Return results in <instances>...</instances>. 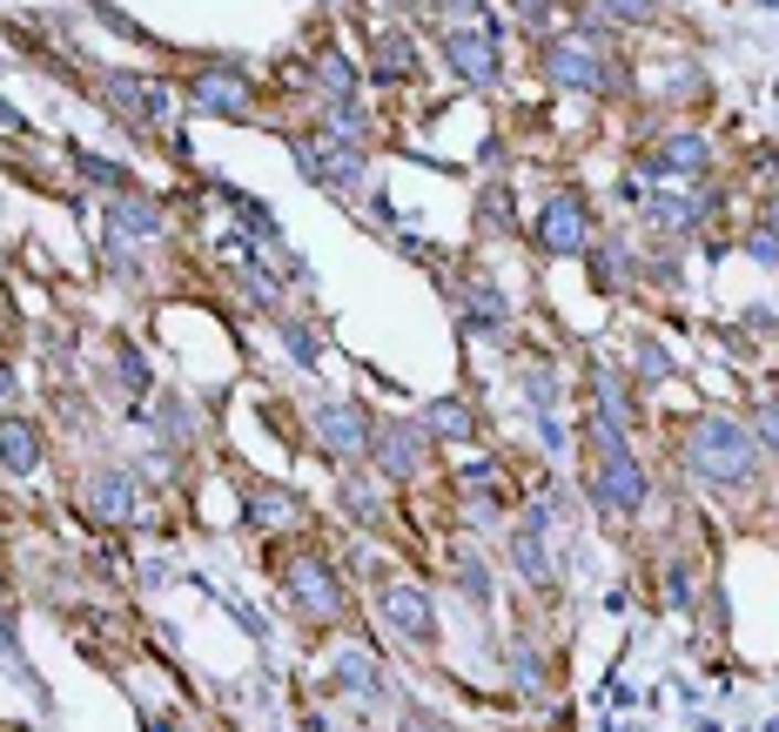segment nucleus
Returning <instances> with one entry per match:
<instances>
[{"label": "nucleus", "instance_id": "20e7f679", "mask_svg": "<svg viewBox=\"0 0 779 732\" xmlns=\"http://www.w3.org/2000/svg\"><path fill=\"white\" fill-rule=\"evenodd\" d=\"M538 235H545V250H558V256H571V250H585V209L565 195V202H551L545 209V222H538Z\"/></svg>", "mask_w": 779, "mask_h": 732}, {"label": "nucleus", "instance_id": "1a4fd4ad", "mask_svg": "<svg viewBox=\"0 0 779 732\" xmlns=\"http://www.w3.org/2000/svg\"><path fill=\"white\" fill-rule=\"evenodd\" d=\"M430 431L438 437H471V411L464 403H438V411H430Z\"/></svg>", "mask_w": 779, "mask_h": 732}, {"label": "nucleus", "instance_id": "9b49d317", "mask_svg": "<svg viewBox=\"0 0 779 732\" xmlns=\"http://www.w3.org/2000/svg\"><path fill=\"white\" fill-rule=\"evenodd\" d=\"M612 14H625V21H652L659 14V0H604Z\"/></svg>", "mask_w": 779, "mask_h": 732}, {"label": "nucleus", "instance_id": "f257e3e1", "mask_svg": "<svg viewBox=\"0 0 779 732\" xmlns=\"http://www.w3.org/2000/svg\"><path fill=\"white\" fill-rule=\"evenodd\" d=\"M598 450H604V464H598V491L612 498V505H645V470L625 457V444H619V431H604L598 424Z\"/></svg>", "mask_w": 779, "mask_h": 732}, {"label": "nucleus", "instance_id": "ddd939ff", "mask_svg": "<svg viewBox=\"0 0 779 732\" xmlns=\"http://www.w3.org/2000/svg\"><path fill=\"white\" fill-rule=\"evenodd\" d=\"M746 250H752V263H772V269H779V229H772V235H752Z\"/></svg>", "mask_w": 779, "mask_h": 732}, {"label": "nucleus", "instance_id": "0eeeda50", "mask_svg": "<svg viewBox=\"0 0 779 732\" xmlns=\"http://www.w3.org/2000/svg\"><path fill=\"white\" fill-rule=\"evenodd\" d=\"M316 424H323V444H336V450H357V444H364V424H357V411H336V403H323V411H316Z\"/></svg>", "mask_w": 779, "mask_h": 732}, {"label": "nucleus", "instance_id": "dca6fc26", "mask_svg": "<svg viewBox=\"0 0 779 732\" xmlns=\"http://www.w3.org/2000/svg\"><path fill=\"white\" fill-rule=\"evenodd\" d=\"M759 444H772V450H779V417H766V424H759Z\"/></svg>", "mask_w": 779, "mask_h": 732}, {"label": "nucleus", "instance_id": "f03ea898", "mask_svg": "<svg viewBox=\"0 0 779 732\" xmlns=\"http://www.w3.org/2000/svg\"><path fill=\"white\" fill-rule=\"evenodd\" d=\"M699 470H713V477H752V444L726 417H706L699 424Z\"/></svg>", "mask_w": 779, "mask_h": 732}, {"label": "nucleus", "instance_id": "39448f33", "mask_svg": "<svg viewBox=\"0 0 779 732\" xmlns=\"http://www.w3.org/2000/svg\"><path fill=\"white\" fill-rule=\"evenodd\" d=\"M444 54H451V67H457L464 81H497V47H491L484 34H451Z\"/></svg>", "mask_w": 779, "mask_h": 732}, {"label": "nucleus", "instance_id": "f8f14e48", "mask_svg": "<svg viewBox=\"0 0 779 732\" xmlns=\"http://www.w3.org/2000/svg\"><path fill=\"white\" fill-rule=\"evenodd\" d=\"M639 376H672V357L645 343V350H639Z\"/></svg>", "mask_w": 779, "mask_h": 732}, {"label": "nucleus", "instance_id": "2eb2a0df", "mask_svg": "<svg viewBox=\"0 0 779 732\" xmlns=\"http://www.w3.org/2000/svg\"><path fill=\"white\" fill-rule=\"evenodd\" d=\"M545 8H551V0H517V14H525V21H538Z\"/></svg>", "mask_w": 779, "mask_h": 732}, {"label": "nucleus", "instance_id": "423d86ee", "mask_svg": "<svg viewBox=\"0 0 779 732\" xmlns=\"http://www.w3.org/2000/svg\"><path fill=\"white\" fill-rule=\"evenodd\" d=\"M383 618H390L397 632H410V638H430V612H423L417 592H383Z\"/></svg>", "mask_w": 779, "mask_h": 732}, {"label": "nucleus", "instance_id": "9d476101", "mask_svg": "<svg viewBox=\"0 0 779 732\" xmlns=\"http://www.w3.org/2000/svg\"><path fill=\"white\" fill-rule=\"evenodd\" d=\"M0 457H8V464H21V470H28V464H34V437H28L21 424H8V431H0Z\"/></svg>", "mask_w": 779, "mask_h": 732}, {"label": "nucleus", "instance_id": "7ed1b4c3", "mask_svg": "<svg viewBox=\"0 0 779 732\" xmlns=\"http://www.w3.org/2000/svg\"><path fill=\"white\" fill-rule=\"evenodd\" d=\"M545 67H551V81H571V88H598V81H604V67L591 61L585 41H551L545 47Z\"/></svg>", "mask_w": 779, "mask_h": 732}, {"label": "nucleus", "instance_id": "4468645a", "mask_svg": "<svg viewBox=\"0 0 779 732\" xmlns=\"http://www.w3.org/2000/svg\"><path fill=\"white\" fill-rule=\"evenodd\" d=\"M102 511H108V518H122V511H128V484H115V477L102 484Z\"/></svg>", "mask_w": 779, "mask_h": 732}, {"label": "nucleus", "instance_id": "6e6552de", "mask_svg": "<svg viewBox=\"0 0 779 732\" xmlns=\"http://www.w3.org/2000/svg\"><path fill=\"white\" fill-rule=\"evenodd\" d=\"M196 95H202L209 115H242V81H202Z\"/></svg>", "mask_w": 779, "mask_h": 732}, {"label": "nucleus", "instance_id": "a211bd4d", "mask_svg": "<svg viewBox=\"0 0 779 732\" xmlns=\"http://www.w3.org/2000/svg\"><path fill=\"white\" fill-rule=\"evenodd\" d=\"M772 403H779V383H772Z\"/></svg>", "mask_w": 779, "mask_h": 732}, {"label": "nucleus", "instance_id": "f3484780", "mask_svg": "<svg viewBox=\"0 0 779 732\" xmlns=\"http://www.w3.org/2000/svg\"><path fill=\"white\" fill-rule=\"evenodd\" d=\"M772 229H779V202H772Z\"/></svg>", "mask_w": 779, "mask_h": 732}]
</instances>
